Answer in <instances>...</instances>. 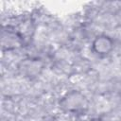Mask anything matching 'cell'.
I'll use <instances>...</instances> for the list:
<instances>
[{"mask_svg":"<svg viewBox=\"0 0 121 121\" xmlns=\"http://www.w3.org/2000/svg\"><path fill=\"white\" fill-rule=\"evenodd\" d=\"M60 106L65 112L78 113L87 108V100L81 93L71 91L62 96Z\"/></svg>","mask_w":121,"mask_h":121,"instance_id":"6da1fadb","label":"cell"},{"mask_svg":"<svg viewBox=\"0 0 121 121\" xmlns=\"http://www.w3.org/2000/svg\"><path fill=\"white\" fill-rule=\"evenodd\" d=\"M113 48V41L108 35H98L92 42V50L99 56H105L112 52Z\"/></svg>","mask_w":121,"mask_h":121,"instance_id":"7a4b0ae2","label":"cell"},{"mask_svg":"<svg viewBox=\"0 0 121 121\" xmlns=\"http://www.w3.org/2000/svg\"><path fill=\"white\" fill-rule=\"evenodd\" d=\"M90 121H102V120H100V119H92Z\"/></svg>","mask_w":121,"mask_h":121,"instance_id":"3957f363","label":"cell"}]
</instances>
